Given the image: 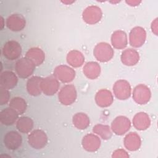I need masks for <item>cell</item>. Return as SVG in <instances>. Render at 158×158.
Masks as SVG:
<instances>
[{"instance_id": "29", "label": "cell", "mask_w": 158, "mask_h": 158, "mask_svg": "<svg viewBox=\"0 0 158 158\" xmlns=\"http://www.w3.org/2000/svg\"><path fill=\"white\" fill-rule=\"evenodd\" d=\"M9 106L10 107L15 110L19 115L23 114L27 110V104L26 101L21 97H14L10 101Z\"/></svg>"}, {"instance_id": "6", "label": "cell", "mask_w": 158, "mask_h": 158, "mask_svg": "<svg viewBox=\"0 0 158 158\" xmlns=\"http://www.w3.org/2000/svg\"><path fill=\"white\" fill-rule=\"evenodd\" d=\"M75 70L66 65H60L54 70V76L62 83H67L72 81L75 77Z\"/></svg>"}, {"instance_id": "34", "label": "cell", "mask_w": 158, "mask_h": 158, "mask_svg": "<svg viewBox=\"0 0 158 158\" xmlns=\"http://www.w3.org/2000/svg\"><path fill=\"white\" fill-rule=\"evenodd\" d=\"M127 2L128 4H130V6H138L140 2L139 1H127Z\"/></svg>"}, {"instance_id": "2", "label": "cell", "mask_w": 158, "mask_h": 158, "mask_svg": "<svg viewBox=\"0 0 158 158\" xmlns=\"http://www.w3.org/2000/svg\"><path fill=\"white\" fill-rule=\"evenodd\" d=\"M35 67V65L29 59L24 57L17 60L15 65V69L20 78H27L33 74Z\"/></svg>"}, {"instance_id": "7", "label": "cell", "mask_w": 158, "mask_h": 158, "mask_svg": "<svg viewBox=\"0 0 158 158\" xmlns=\"http://www.w3.org/2000/svg\"><path fill=\"white\" fill-rule=\"evenodd\" d=\"M102 16L101 8L97 6H89L83 12V20L88 24L93 25L99 22Z\"/></svg>"}, {"instance_id": "35", "label": "cell", "mask_w": 158, "mask_h": 158, "mask_svg": "<svg viewBox=\"0 0 158 158\" xmlns=\"http://www.w3.org/2000/svg\"><path fill=\"white\" fill-rule=\"evenodd\" d=\"M1 20H2V25H1V30H2V28H3V27H4V19H3V18H2V17H1Z\"/></svg>"}, {"instance_id": "30", "label": "cell", "mask_w": 158, "mask_h": 158, "mask_svg": "<svg viewBox=\"0 0 158 158\" xmlns=\"http://www.w3.org/2000/svg\"><path fill=\"white\" fill-rule=\"evenodd\" d=\"M93 131L104 140L109 139L112 135L111 128L107 125L97 124L93 128Z\"/></svg>"}, {"instance_id": "22", "label": "cell", "mask_w": 158, "mask_h": 158, "mask_svg": "<svg viewBox=\"0 0 158 158\" xmlns=\"http://www.w3.org/2000/svg\"><path fill=\"white\" fill-rule=\"evenodd\" d=\"M25 57L29 59L35 66H39L44 61L45 54L41 48L33 47L27 51Z\"/></svg>"}, {"instance_id": "13", "label": "cell", "mask_w": 158, "mask_h": 158, "mask_svg": "<svg viewBox=\"0 0 158 158\" xmlns=\"http://www.w3.org/2000/svg\"><path fill=\"white\" fill-rule=\"evenodd\" d=\"M131 127L130 120L125 116L117 117L111 123L112 131L117 135H123L126 133Z\"/></svg>"}, {"instance_id": "24", "label": "cell", "mask_w": 158, "mask_h": 158, "mask_svg": "<svg viewBox=\"0 0 158 158\" xmlns=\"http://www.w3.org/2000/svg\"><path fill=\"white\" fill-rule=\"evenodd\" d=\"M125 147L131 151L139 149L141 141L139 136L136 132H130L127 134L123 140Z\"/></svg>"}, {"instance_id": "16", "label": "cell", "mask_w": 158, "mask_h": 158, "mask_svg": "<svg viewBox=\"0 0 158 158\" xmlns=\"http://www.w3.org/2000/svg\"><path fill=\"white\" fill-rule=\"evenodd\" d=\"M18 83V78L14 72L10 70H5L0 75V86L7 89H11L16 86Z\"/></svg>"}, {"instance_id": "18", "label": "cell", "mask_w": 158, "mask_h": 158, "mask_svg": "<svg viewBox=\"0 0 158 158\" xmlns=\"http://www.w3.org/2000/svg\"><path fill=\"white\" fill-rule=\"evenodd\" d=\"M120 59L122 62L125 65H135L139 60V54L136 50L128 48L122 52Z\"/></svg>"}, {"instance_id": "14", "label": "cell", "mask_w": 158, "mask_h": 158, "mask_svg": "<svg viewBox=\"0 0 158 158\" xmlns=\"http://www.w3.org/2000/svg\"><path fill=\"white\" fill-rule=\"evenodd\" d=\"M6 24L10 30L12 31H20L25 27L26 20L21 14H13L7 18Z\"/></svg>"}, {"instance_id": "28", "label": "cell", "mask_w": 158, "mask_h": 158, "mask_svg": "<svg viewBox=\"0 0 158 158\" xmlns=\"http://www.w3.org/2000/svg\"><path fill=\"white\" fill-rule=\"evenodd\" d=\"M16 128L20 133H28L33 128V121L30 117L27 116L21 117L16 122Z\"/></svg>"}, {"instance_id": "33", "label": "cell", "mask_w": 158, "mask_h": 158, "mask_svg": "<svg viewBox=\"0 0 158 158\" xmlns=\"http://www.w3.org/2000/svg\"><path fill=\"white\" fill-rule=\"evenodd\" d=\"M157 19H155V20L154 22H152V24H151V29H152V32H154L156 35H157Z\"/></svg>"}, {"instance_id": "4", "label": "cell", "mask_w": 158, "mask_h": 158, "mask_svg": "<svg viewBox=\"0 0 158 158\" xmlns=\"http://www.w3.org/2000/svg\"><path fill=\"white\" fill-rule=\"evenodd\" d=\"M77 97V90L73 85H66L64 86L58 93L59 101L64 106L72 104L76 101Z\"/></svg>"}, {"instance_id": "25", "label": "cell", "mask_w": 158, "mask_h": 158, "mask_svg": "<svg viewBox=\"0 0 158 158\" xmlns=\"http://www.w3.org/2000/svg\"><path fill=\"white\" fill-rule=\"evenodd\" d=\"M83 72L88 78L94 80L100 75L101 67L98 62L93 61L89 62L84 65Z\"/></svg>"}, {"instance_id": "3", "label": "cell", "mask_w": 158, "mask_h": 158, "mask_svg": "<svg viewBox=\"0 0 158 158\" xmlns=\"http://www.w3.org/2000/svg\"><path fill=\"white\" fill-rule=\"evenodd\" d=\"M48 141V136L46 133L42 130L36 129L33 130L28 136V143L29 145L35 149L44 148L46 146Z\"/></svg>"}, {"instance_id": "8", "label": "cell", "mask_w": 158, "mask_h": 158, "mask_svg": "<svg viewBox=\"0 0 158 158\" xmlns=\"http://www.w3.org/2000/svg\"><path fill=\"white\" fill-rule=\"evenodd\" d=\"M113 92L115 96L120 100H125L129 98L131 93L130 83L125 80H117L113 86Z\"/></svg>"}, {"instance_id": "21", "label": "cell", "mask_w": 158, "mask_h": 158, "mask_svg": "<svg viewBox=\"0 0 158 158\" xmlns=\"http://www.w3.org/2000/svg\"><path fill=\"white\" fill-rule=\"evenodd\" d=\"M43 78L39 76L30 77L27 82V90L28 94L33 96H37L42 93L41 83Z\"/></svg>"}, {"instance_id": "10", "label": "cell", "mask_w": 158, "mask_h": 158, "mask_svg": "<svg viewBox=\"0 0 158 158\" xmlns=\"http://www.w3.org/2000/svg\"><path fill=\"white\" fill-rule=\"evenodd\" d=\"M151 96L149 88L145 85H137L133 91V99L138 104L143 105L149 102Z\"/></svg>"}, {"instance_id": "20", "label": "cell", "mask_w": 158, "mask_h": 158, "mask_svg": "<svg viewBox=\"0 0 158 158\" xmlns=\"http://www.w3.org/2000/svg\"><path fill=\"white\" fill-rule=\"evenodd\" d=\"M112 46L117 49H123L128 44V38L126 33L122 30L114 31L111 36Z\"/></svg>"}, {"instance_id": "27", "label": "cell", "mask_w": 158, "mask_h": 158, "mask_svg": "<svg viewBox=\"0 0 158 158\" xmlns=\"http://www.w3.org/2000/svg\"><path fill=\"white\" fill-rule=\"evenodd\" d=\"M72 122L77 129L85 130L89 127L90 120L89 117L86 114L78 112L73 116Z\"/></svg>"}, {"instance_id": "15", "label": "cell", "mask_w": 158, "mask_h": 158, "mask_svg": "<svg viewBox=\"0 0 158 158\" xmlns=\"http://www.w3.org/2000/svg\"><path fill=\"white\" fill-rule=\"evenodd\" d=\"M81 144L83 149L86 151L95 152L100 148L101 139L97 135L93 133L87 134L83 138Z\"/></svg>"}, {"instance_id": "19", "label": "cell", "mask_w": 158, "mask_h": 158, "mask_svg": "<svg viewBox=\"0 0 158 158\" xmlns=\"http://www.w3.org/2000/svg\"><path fill=\"white\" fill-rule=\"evenodd\" d=\"M19 115V114L11 107H6L0 113V122L6 126L12 125L18 120Z\"/></svg>"}, {"instance_id": "17", "label": "cell", "mask_w": 158, "mask_h": 158, "mask_svg": "<svg viewBox=\"0 0 158 158\" xmlns=\"http://www.w3.org/2000/svg\"><path fill=\"white\" fill-rule=\"evenodd\" d=\"M114 101L112 93L106 89H101L98 91L95 96V101L97 105L101 107L110 106Z\"/></svg>"}, {"instance_id": "31", "label": "cell", "mask_w": 158, "mask_h": 158, "mask_svg": "<svg viewBox=\"0 0 158 158\" xmlns=\"http://www.w3.org/2000/svg\"><path fill=\"white\" fill-rule=\"evenodd\" d=\"M0 104L1 106L7 104L10 99L9 89L0 86Z\"/></svg>"}, {"instance_id": "11", "label": "cell", "mask_w": 158, "mask_h": 158, "mask_svg": "<svg viewBox=\"0 0 158 158\" xmlns=\"http://www.w3.org/2000/svg\"><path fill=\"white\" fill-rule=\"evenodd\" d=\"M146 39V32L141 27L132 28L129 34L130 44L134 48H139L143 45Z\"/></svg>"}, {"instance_id": "9", "label": "cell", "mask_w": 158, "mask_h": 158, "mask_svg": "<svg viewBox=\"0 0 158 158\" xmlns=\"http://www.w3.org/2000/svg\"><path fill=\"white\" fill-rule=\"evenodd\" d=\"M60 86L59 80L54 76H49L42 79L41 88L42 92L46 96H52L56 94Z\"/></svg>"}, {"instance_id": "12", "label": "cell", "mask_w": 158, "mask_h": 158, "mask_svg": "<svg viewBox=\"0 0 158 158\" xmlns=\"http://www.w3.org/2000/svg\"><path fill=\"white\" fill-rule=\"evenodd\" d=\"M4 146L9 150L14 151L19 149L22 143L21 135L16 131H9L7 132L3 139Z\"/></svg>"}, {"instance_id": "5", "label": "cell", "mask_w": 158, "mask_h": 158, "mask_svg": "<svg viewBox=\"0 0 158 158\" xmlns=\"http://www.w3.org/2000/svg\"><path fill=\"white\" fill-rule=\"evenodd\" d=\"M2 52L5 58L9 60L17 59L22 54V47L17 41L10 40L3 46Z\"/></svg>"}, {"instance_id": "23", "label": "cell", "mask_w": 158, "mask_h": 158, "mask_svg": "<svg viewBox=\"0 0 158 158\" xmlns=\"http://www.w3.org/2000/svg\"><path fill=\"white\" fill-rule=\"evenodd\" d=\"M133 125L138 130H145L151 125L149 115L145 112H139L135 115L133 118Z\"/></svg>"}, {"instance_id": "26", "label": "cell", "mask_w": 158, "mask_h": 158, "mask_svg": "<svg viewBox=\"0 0 158 158\" xmlns=\"http://www.w3.org/2000/svg\"><path fill=\"white\" fill-rule=\"evenodd\" d=\"M67 63L73 67H81L85 62L83 54L78 50H72L67 55Z\"/></svg>"}, {"instance_id": "1", "label": "cell", "mask_w": 158, "mask_h": 158, "mask_svg": "<svg viewBox=\"0 0 158 158\" xmlns=\"http://www.w3.org/2000/svg\"><path fill=\"white\" fill-rule=\"evenodd\" d=\"M114 54L112 47L106 42L97 44L93 49L94 57L101 62H106L112 59Z\"/></svg>"}, {"instance_id": "32", "label": "cell", "mask_w": 158, "mask_h": 158, "mask_svg": "<svg viewBox=\"0 0 158 158\" xmlns=\"http://www.w3.org/2000/svg\"><path fill=\"white\" fill-rule=\"evenodd\" d=\"M129 156L127 152L122 149H117L113 152L112 157H128Z\"/></svg>"}]
</instances>
